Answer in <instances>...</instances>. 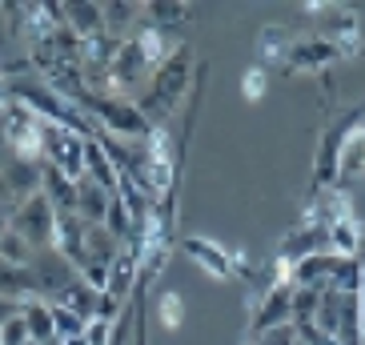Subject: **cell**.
<instances>
[{
	"instance_id": "43",
	"label": "cell",
	"mask_w": 365,
	"mask_h": 345,
	"mask_svg": "<svg viewBox=\"0 0 365 345\" xmlns=\"http://www.w3.org/2000/svg\"><path fill=\"white\" fill-rule=\"evenodd\" d=\"M293 345H305V341H293Z\"/></svg>"
},
{
	"instance_id": "28",
	"label": "cell",
	"mask_w": 365,
	"mask_h": 345,
	"mask_svg": "<svg viewBox=\"0 0 365 345\" xmlns=\"http://www.w3.org/2000/svg\"><path fill=\"white\" fill-rule=\"evenodd\" d=\"M0 261L4 265H16V269H29L33 265V249L24 245V237H16L12 229L0 233Z\"/></svg>"
},
{
	"instance_id": "42",
	"label": "cell",
	"mask_w": 365,
	"mask_h": 345,
	"mask_svg": "<svg viewBox=\"0 0 365 345\" xmlns=\"http://www.w3.org/2000/svg\"><path fill=\"white\" fill-rule=\"evenodd\" d=\"M48 345H65V341H48Z\"/></svg>"
},
{
	"instance_id": "25",
	"label": "cell",
	"mask_w": 365,
	"mask_h": 345,
	"mask_svg": "<svg viewBox=\"0 0 365 345\" xmlns=\"http://www.w3.org/2000/svg\"><path fill=\"white\" fill-rule=\"evenodd\" d=\"M185 4H169V0H153V4H140V16H149V29H161L173 33V24L185 21Z\"/></svg>"
},
{
	"instance_id": "35",
	"label": "cell",
	"mask_w": 365,
	"mask_h": 345,
	"mask_svg": "<svg viewBox=\"0 0 365 345\" xmlns=\"http://www.w3.org/2000/svg\"><path fill=\"white\" fill-rule=\"evenodd\" d=\"M257 345H293L297 341V329L293 325H277V329H265L261 337H253Z\"/></svg>"
},
{
	"instance_id": "21",
	"label": "cell",
	"mask_w": 365,
	"mask_h": 345,
	"mask_svg": "<svg viewBox=\"0 0 365 345\" xmlns=\"http://www.w3.org/2000/svg\"><path fill=\"white\" fill-rule=\"evenodd\" d=\"M85 177H88L93 185H101L105 193H117L120 172L113 169V161L105 157V149H101L97 140H85Z\"/></svg>"
},
{
	"instance_id": "41",
	"label": "cell",
	"mask_w": 365,
	"mask_h": 345,
	"mask_svg": "<svg viewBox=\"0 0 365 345\" xmlns=\"http://www.w3.org/2000/svg\"><path fill=\"white\" fill-rule=\"evenodd\" d=\"M4 229H9V217H4V213H0V233H4Z\"/></svg>"
},
{
	"instance_id": "32",
	"label": "cell",
	"mask_w": 365,
	"mask_h": 345,
	"mask_svg": "<svg viewBox=\"0 0 365 345\" xmlns=\"http://www.w3.org/2000/svg\"><path fill=\"white\" fill-rule=\"evenodd\" d=\"M76 277L85 281L93 293H105L108 289V265H101V261H85V265L76 269Z\"/></svg>"
},
{
	"instance_id": "10",
	"label": "cell",
	"mask_w": 365,
	"mask_h": 345,
	"mask_svg": "<svg viewBox=\"0 0 365 345\" xmlns=\"http://www.w3.org/2000/svg\"><path fill=\"white\" fill-rule=\"evenodd\" d=\"M56 253L73 265V269H81L85 265V221L76 213H56Z\"/></svg>"
},
{
	"instance_id": "3",
	"label": "cell",
	"mask_w": 365,
	"mask_h": 345,
	"mask_svg": "<svg viewBox=\"0 0 365 345\" xmlns=\"http://www.w3.org/2000/svg\"><path fill=\"white\" fill-rule=\"evenodd\" d=\"M9 229L16 237H24V245L41 253V249H53L56 245V209L44 201V193H33L29 201L9 213Z\"/></svg>"
},
{
	"instance_id": "17",
	"label": "cell",
	"mask_w": 365,
	"mask_h": 345,
	"mask_svg": "<svg viewBox=\"0 0 365 345\" xmlns=\"http://www.w3.org/2000/svg\"><path fill=\"white\" fill-rule=\"evenodd\" d=\"M108 205H113V193H105L101 185H93L88 177H76V217L85 225H105Z\"/></svg>"
},
{
	"instance_id": "15",
	"label": "cell",
	"mask_w": 365,
	"mask_h": 345,
	"mask_svg": "<svg viewBox=\"0 0 365 345\" xmlns=\"http://www.w3.org/2000/svg\"><path fill=\"white\" fill-rule=\"evenodd\" d=\"M337 61V48H333L325 36H309V41H293L289 44V65L297 73H317V68L333 65Z\"/></svg>"
},
{
	"instance_id": "12",
	"label": "cell",
	"mask_w": 365,
	"mask_h": 345,
	"mask_svg": "<svg viewBox=\"0 0 365 345\" xmlns=\"http://www.w3.org/2000/svg\"><path fill=\"white\" fill-rule=\"evenodd\" d=\"M41 193L56 213H76V181L48 161H41Z\"/></svg>"
},
{
	"instance_id": "16",
	"label": "cell",
	"mask_w": 365,
	"mask_h": 345,
	"mask_svg": "<svg viewBox=\"0 0 365 345\" xmlns=\"http://www.w3.org/2000/svg\"><path fill=\"white\" fill-rule=\"evenodd\" d=\"M365 172V129L354 125L337 140V181H357Z\"/></svg>"
},
{
	"instance_id": "37",
	"label": "cell",
	"mask_w": 365,
	"mask_h": 345,
	"mask_svg": "<svg viewBox=\"0 0 365 345\" xmlns=\"http://www.w3.org/2000/svg\"><path fill=\"white\" fill-rule=\"evenodd\" d=\"M16 309H21V305H16V302H9V297H0V325L9 321V317H12V313H16Z\"/></svg>"
},
{
	"instance_id": "1",
	"label": "cell",
	"mask_w": 365,
	"mask_h": 345,
	"mask_svg": "<svg viewBox=\"0 0 365 345\" xmlns=\"http://www.w3.org/2000/svg\"><path fill=\"white\" fill-rule=\"evenodd\" d=\"M193 53L189 48H173L169 61H161V65L153 68V88L149 97L140 101V117L149 120L153 129L161 125L165 117H169L173 108L181 105V97L189 93V85H193Z\"/></svg>"
},
{
	"instance_id": "27",
	"label": "cell",
	"mask_w": 365,
	"mask_h": 345,
	"mask_svg": "<svg viewBox=\"0 0 365 345\" xmlns=\"http://www.w3.org/2000/svg\"><path fill=\"white\" fill-rule=\"evenodd\" d=\"M357 285H361V261L357 257H337L333 277H329V289L333 293H357Z\"/></svg>"
},
{
	"instance_id": "34",
	"label": "cell",
	"mask_w": 365,
	"mask_h": 345,
	"mask_svg": "<svg viewBox=\"0 0 365 345\" xmlns=\"http://www.w3.org/2000/svg\"><path fill=\"white\" fill-rule=\"evenodd\" d=\"M108 337H113V325L101 321V317L85 321V329H81V345H108Z\"/></svg>"
},
{
	"instance_id": "29",
	"label": "cell",
	"mask_w": 365,
	"mask_h": 345,
	"mask_svg": "<svg viewBox=\"0 0 365 345\" xmlns=\"http://www.w3.org/2000/svg\"><path fill=\"white\" fill-rule=\"evenodd\" d=\"M157 321H161V329H177V325L185 321L181 293H173V289H161V293H157Z\"/></svg>"
},
{
	"instance_id": "2",
	"label": "cell",
	"mask_w": 365,
	"mask_h": 345,
	"mask_svg": "<svg viewBox=\"0 0 365 345\" xmlns=\"http://www.w3.org/2000/svg\"><path fill=\"white\" fill-rule=\"evenodd\" d=\"M81 113H85L101 133H113V137H125V140H145L149 137V120L140 117L137 101L129 97H97V93H81L73 101Z\"/></svg>"
},
{
	"instance_id": "9",
	"label": "cell",
	"mask_w": 365,
	"mask_h": 345,
	"mask_svg": "<svg viewBox=\"0 0 365 345\" xmlns=\"http://www.w3.org/2000/svg\"><path fill=\"white\" fill-rule=\"evenodd\" d=\"M145 73H149V61H145V53H140V44L129 36V41L120 44V53L113 56V65H108V76H113V88H117V97H120V93H125L129 85H137Z\"/></svg>"
},
{
	"instance_id": "31",
	"label": "cell",
	"mask_w": 365,
	"mask_h": 345,
	"mask_svg": "<svg viewBox=\"0 0 365 345\" xmlns=\"http://www.w3.org/2000/svg\"><path fill=\"white\" fill-rule=\"evenodd\" d=\"M48 305H53V302H48ZM53 329H56V341H76V337H81V329H85V321H81L76 313L53 305Z\"/></svg>"
},
{
	"instance_id": "5",
	"label": "cell",
	"mask_w": 365,
	"mask_h": 345,
	"mask_svg": "<svg viewBox=\"0 0 365 345\" xmlns=\"http://www.w3.org/2000/svg\"><path fill=\"white\" fill-rule=\"evenodd\" d=\"M29 269H33L36 285H41L44 302H53L56 293H61L68 281L76 277V269L68 265L65 257H61V253H56V249H41V253H33V265H29Z\"/></svg>"
},
{
	"instance_id": "14",
	"label": "cell",
	"mask_w": 365,
	"mask_h": 345,
	"mask_svg": "<svg viewBox=\"0 0 365 345\" xmlns=\"http://www.w3.org/2000/svg\"><path fill=\"white\" fill-rule=\"evenodd\" d=\"M325 41L337 48V56H354L357 44H361V21H357L349 9H333L329 21H325Z\"/></svg>"
},
{
	"instance_id": "46",
	"label": "cell",
	"mask_w": 365,
	"mask_h": 345,
	"mask_svg": "<svg viewBox=\"0 0 365 345\" xmlns=\"http://www.w3.org/2000/svg\"><path fill=\"white\" fill-rule=\"evenodd\" d=\"M29 345H33V341H29Z\"/></svg>"
},
{
	"instance_id": "38",
	"label": "cell",
	"mask_w": 365,
	"mask_h": 345,
	"mask_svg": "<svg viewBox=\"0 0 365 345\" xmlns=\"http://www.w3.org/2000/svg\"><path fill=\"white\" fill-rule=\"evenodd\" d=\"M9 161H12V145H9V137L0 133V169H4Z\"/></svg>"
},
{
	"instance_id": "30",
	"label": "cell",
	"mask_w": 365,
	"mask_h": 345,
	"mask_svg": "<svg viewBox=\"0 0 365 345\" xmlns=\"http://www.w3.org/2000/svg\"><path fill=\"white\" fill-rule=\"evenodd\" d=\"M333 177H337V140L333 133H325L322 153H317V185H333Z\"/></svg>"
},
{
	"instance_id": "13",
	"label": "cell",
	"mask_w": 365,
	"mask_h": 345,
	"mask_svg": "<svg viewBox=\"0 0 365 345\" xmlns=\"http://www.w3.org/2000/svg\"><path fill=\"white\" fill-rule=\"evenodd\" d=\"M333 265L337 257L333 253H313V257H301L297 265H289V285L297 289H329V277H333Z\"/></svg>"
},
{
	"instance_id": "36",
	"label": "cell",
	"mask_w": 365,
	"mask_h": 345,
	"mask_svg": "<svg viewBox=\"0 0 365 345\" xmlns=\"http://www.w3.org/2000/svg\"><path fill=\"white\" fill-rule=\"evenodd\" d=\"M265 85H269L265 68H249V73H245V97H249V101H261V97H265Z\"/></svg>"
},
{
	"instance_id": "19",
	"label": "cell",
	"mask_w": 365,
	"mask_h": 345,
	"mask_svg": "<svg viewBox=\"0 0 365 345\" xmlns=\"http://www.w3.org/2000/svg\"><path fill=\"white\" fill-rule=\"evenodd\" d=\"M21 317L29 325V341L33 345H48L56 341V329H53V305L44 302V297H33V302L21 305Z\"/></svg>"
},
{
	"instance_id": "40",
	"label": "cell",
	"mask_w": 365,
	"mask_h": 345,
	"mask_svg": "<svg viewBox=\"0 0 365 345\" xmlns=\"http://www.w3.org/2000/svg\"><path fill=\"white\" fill-rule=\"evenodd\" d=\"M9 97V81H4V73H0V101Z\"/></svg>"
},
{
	"instance_id": "26",
	"label": "cell",
	"mask_w": 365,
	"mask_h": 345,
	"mask_svg": "<svg viewBox=\"0 0 365 345\" xmlns=\"http://www.w3.org/2000/svg\"><path fill=\"white\" fill-rule=\"evenodd\" d=\"M289 44H293L289 29L269 24V29H261V36H257V53H261V61H281V56H289Z\"/></svg>"
},
{
	"instance_id": "6",
	"label": "cell",
	"mask_w": 365,
	"mask_h": 345,
	"mask_svg": "<svg viewBox=\"0 0 365 345\" xmlns=\"http://www.w3.org/2000/svg\"><path fill=\"white\" fill-rule=\"evenodd\" d=\"M181 249H185V257L193 261L197 269H205L209 277H217V281H229V277H233V261H229V249H225V245L205 241V237H185Z\"/></svg>"
},
{
	"instance_id": "39",
	"label": "cell",
	"mask_w": 365,
	"mask_h": 345,
	"mask_svg": "<svg viewBox=\"0 0 365 345\" xmlns=\"http://www.w3.org/2000/svg\"><path fill=\"white\" fill-rule=\"evenodd\" d=\"M4 129H9V97L0 101V133H4Z\"/></svg>"
},
{
	"instance_id": "8",
	"label": "cell",
	"mask_w": 365,
	"mask_h": 345,
	"mask_svg": "<svg viewBox=\"0 0 365 345\" xmlns=\"http://www.w3.org/2000/svg\"><path fill=\"white\" fill-rule=\"evenodd\" d=\"M289 297H293V285H273L257 302L253 309V337H261L265 329H277V325H289Z\"/></svg>"
},
{
	"instance_id": "24",
	"label": "cell",
	"mask_w": 365,
	"mask_h": 345,
	"mask_svg": "<svg viewBox=\"0 0 365 345\" xmlns=\"http://www.w3.org/2000/svg\"><path fill=\"white\" fill-rule=\"evenodd\" d=\"M117 253H120V241L113 237L105 225H85V257H88V261H101V265H108Z\"/></svg>"
},
{
	"instance_id": "45",
	"label": "cell",
	"mask_w": 365,
	"mask_h": 345,
	"mask_svg": "<svg viewBox=\"0 0 365 345\" xmlns=\"http://www.w3.org/2000/svg\"><path fill=\"white\" fill-rule=\"evenodd\" d=\"M249 345H257V341H249Z\"/></svg>"
},
{
	"instance_id": "7",
	"label": "cell",
	"mask_w": 365,
	"mask_h": 345,
	"mask_svg": "<svg viewBox=\"0 0 365 345\" xmlns=\"http://www.w3.org/2000/svg\"><path fill=\"white\" fill-rule=\"evenodd\" d=\"M0 181L9 189L12 205L29 201L33 193H41V161H24V157H12L4 169H0Z\"/></svg>"
},
{
	"instance_id": "11",
	"label": "cell",
	"mask_w": 365,
	"mask_h": 345,
	"mask_svg": "<svg viewBox=\"0 0 365 345\" xmlns=\"http://www.w3.org/2000/svg\"><path fill=\"white\" fill-rule=\"evenodd\" d=\"M137 277H140V261L129 245H120V253L108 261V297H117V302H129L133 289H137Z\"/></svg>"
},
{
	"instance_id": "18",
	"label": "cell",
	"mask_w": 365,
	"mask_h": 345,
	"mask_svg": "<svg viewBox=\"0 0 365 345\" xmlns=\"http://www.w3.org/2000/svg\"><path fill=\"white\" fill-rule=\"evenodd\" d=\"M65 24L76 33V41H81V44L93 41L97 33H105L101 4H93V0H73V4H65Z\"/></svg>"
},
{
	"instance_id": "23",
	"label": "cell",
	"mask_w": 365,
	"mask_h": 345,
	"mask_svg": "<svg viewBox=\"0 0 365 345\" xmlns=\"http://www.w3.org/2000/svg\"><path fill=\"white\" fill-rule=\"evenodd\" d=\"M329 253L333 257H357V249H361V225H357V217H341V221H333L329 229Z\"/></svg>"
},
{
	"instance_id": "22",
	"label": "cell",
	"mask_w": 365,
	"mask_h": 345,
	"mask_svg": "<svg viewBox=\"0 0 365 345\" xmlns=\"http://www.w3.org/2000/svg\"><path fill=\"white\" fill-rule=\"evenodd\" d=\"M101 16H105V33L117 36V41H129L133 24L140 16V4H129V0H113V4H101Z\"/></svg>"
},
{
	"instance_id": "4",
	"label": "cell",
	"mask_w": 365,
	"mask_h": 345,
	"mask_svg": "<svg viewBox=\"0 0 365 345\" xmlns=\"http://www.w3.org/2000/svg\"><path fill=\"white\" fill-rule=\"evenodd\" d=\"M41 161L56 165L65 177H85V137L65 125L41 120Z\"/></svg>"
},
{
	"instance_id": "33",
	"label": "cell",
	"mask_w": 365,
	"mask_h": 345,
	"mask_svg": "<svg viewBox=\"0 0 365 345\" xmlns=\"http://www.w3.org/2000/svg\"><path fill=\"white\" fill-rule=\"evenodd\" d=\"M0 345H29V325H24L21 309H16L9 321L0 325Z\"/></svg>"
},
{
	"instance_id": "44",
	"label": "cell",
	"mask_w": 365,
	"mask_h": 345,
	"mask_svg": "<svg viewBox=\"0 0 365 345\" xmlns=\"http://www.w3.org/2000/svg\"><path fill=\"white\" fill-rule=\"evenodd\" d=\"M0 213H4V209H0ZM4 217H9V213H4Z\"/></svg>"
},
{
	"instance_id": "20",
	"label": "cell",
	"mask_w": 365,
	"mask_h": 345,
	"mask_svg": "<svg viewBox=\"0 0 365 345\" xmlns=\"http://www.w3.org/2000/svg\"><path fill=\"white\" fill-rule=\"evenodd\" d=\"M97 297H101V293H93L81 277H73V281L65 285V289H61V293L53 297V305H61V309L76 313L81 321H93V313H97Z\"/></svg>"
}]
</instances>
